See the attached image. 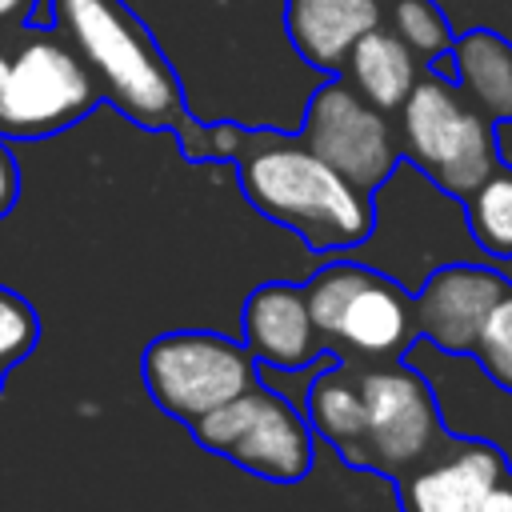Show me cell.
<instances>
[{"label":"cell","instance_id":"obj_1","mask_svg":"<svg viewBox=\"0 0 512 512\" xmlns=\"http://www.w3.org/2000/svg\"><path fill=\"white\" fill-rule=\"evenodd\" d=\"M244 200L272 224L296 232L312 252H348L376 228V200L304 140L256 132L236 140Z\"/></svg>","mask_w":512,"mask_h":512},{"label":"cell","instance_id":"obj_2","mask_svg":"<svg viewBox=\"0 0 512 512\" xmlns=\"http://www.w3.org/2000/svg\"><path fill=\"white\" fill-rule=\"evenodd\" d=\"M56 28L92 68L100 92L140 128L184 124L176 72L120 0H52Z\"/></svg>","mask_w":512,"mask_h":512},{"label":"cell","instance_id":"obj_3","mask_svg":"<svg viewBox=\"0 0 512 512\" xmlns=\"http://www.w3.org/2000/svg\"><path fill=\"white\" fill-rule=\"evenodd\" d=\"M336 256L340 260L320 264L304 280V300L324 352L348 364L400 360L416 340L412 292L356 256Z\"/></svg>","mask_w":512,"mask_h":512},{"label":"cell","instance_id":"obj_4","mask_svg":"<svg viewBox=\"0 0 512 512\" xmlns=\"http://www.w3.org/2000/svg\"><path fill=\"white\" fill-rule=\"evenodd\" d=\"M400 112V156L448 196L464 200L500 164L492 120L440 72L420 76Z\"/></svg>","mask_w":512,"mask_h":512},{"label":"cell","instance_id":"obj_5","mask_svg":"<svg viewBox=\"0 0 512 512\" xmlns=\"http://www.w3.org/2000/svg\"><path fill=\"white\" fill-rule=\"evenodd\" d=\"M376 224L392 228V244L376 256H364V264L388 272L408 292L420 288V280L452 260H488V252L472 240L464 200L448 196L440 184H432L420 168L408 160L396 164V172L376 188Z\"/></svg>","mask_w":512,"mask_h":512},{"label":"cell","instance_id":"obj_6","mask_svg":"<svg viewBox=\"0 0 512 512\" xmlns=\"http://www.w3.org/2000/svg\"><path fill=\"white\" fill-rule=\"evenodd\" d=\"M140 376L152 404L188 428L260 384L256 356L244 348V340L204 328L160 332L156 340H148L140 356Z\"/></svg>","mask_w":512,"mask_h":512},{"label":"cell","instance_id":"obj_7","mask_svg":"<svg viewBox=\"0 0 512 512\" xmlns=\"http://www.w3.org/2000/svg\"><path fill=\"white\" fill-rule=\"evenodd\" d=\"M192 436L208 452L272 484H300L312 472L316 456L308 416L292 400L268 392L264 384H252L236 400L196 420Z\"/></svg>","mask_w":512,"mask_h":512},{"label":"cell","instance_id":"obj_8","mask_svg":"<svg viewBox=\"0 0 512 512\" xmlns=\"http://www.w3.org/2000/svg\"><path fill=\"white\" fill-rule=\"evenodd\" d=\"M356 368L364 392V444L356 468L404 476L448 440L436 392L428 376L404 356L384 364H356Z\"/></svg>","mask_w":512,"mask_h":512},{"label":"cell","instance_id":"obj_9","mask_svg":"<svg viewBox=\"0 0 512 512\" xmlns=\"http://www.w3.org/2000/svg\"><path fill=\"white\" fill-rule=\"evenodd\" d=\"M100 100V84L84 56L56 40L32 36L8 56V76L0 88V136H52L72 128Z\"/></svg>","mask_w":512,"mask_h":512},{"label":"cell","instance_id":"obj_10","mask_svg":"<svg viewBox=\"0 0 512 512\" xmlns=\"http://www.w3.org/2000/svg\"><path fill=\"white\" fill-rule=\"evenodd\" d=\"M300 140L364 192H376L400 164V136L388 112L368 104L348 80H328L308 96Z\"/></svg>","mask_w":512,"mask_h":512},{"label":"cell","instance_id":"obj_11","mask_svg":"<svg viewBox=\"0 0 512 512\" xmlns=\"http://www.w3.org/2000/svg\"><path fill=\"white\" fill-rule=\"evenodd\" d=\"M404 360L428 376L444 428L452 436H476L496 444L512 468V388H500L492 376H484V368L468 352L452 356L420 336L408 344Z\"/></svg>","mask_w":512,"mask_h":512},{"label":"cell","instance_id":"obj_12","mask_svg":"<svg viewBox=\"0 0 512 512\" xmlns=\"http://www.w3.org/2000/svg\"><path fill=\"white\" fill-rule=\"evenodd\" d=\"M508 284L512 280L484 260H452L432 268L412 292L416 336L452 356L472 352L488 312L508 292Z\"/></svg>","mask_w":512,"mask_h":512},{"label":"cell","instance_id":"obj_13","mask_svg":"<svg viewBox=\"0 0 512 512\" xmlns=\"http://www.w3.org/2000/svg\"><path fill=\"white\" fill-rule=\"evenodd\" d=\"M512 476L504 452L476 436H452L416 468L396 476L404 512H480L496 480Z\"/></svg>","mask_w":512,"mask_h":512},{"label":"cell","instance_id":"obj_14","mask_svg":"<svg viewBox=\"0 0 512 512\" xmlns=\"http://www.w3.org/2000/svg\"><path fill=\"white\" fill-rule=\"evenodd\" d=\"M240 328H244V348L256 356V364L296 372L316 360H328L304 300V284L268 280L252 288L240 308Z\"/></svg>","mask_w":512,"mask_h":512},{"label":"cell","instance_id":"obj_15","mask_svg":"<svg viewBox=\"0 0 512 512\" xmlns=\"http://www.w3.org/2000/svg\"><path fill=\"white\" fill-rule=\"evenodd\" d=\"M288 36L296 52L324 72L344 68L352 44L384 20L380 0H288Z\"/></svg>","mask_w":512,"mask_h":512},{"label":"cell","instance_id":"obj_16","mask_svg":"<svg viewBox=\"0 0 512 512\" xmlns=\"http://www.w3.org/2000/svg\"><path fill=\"white\" fill-rule=\"evenodd\" d=\"M452 84L488 116H512V40L492 28H472L448 48Z\"/></svg>","mask_w":512,"mask_h":512},{"label":"cell","instance_id":"obj_17","mask_svg":"<svg viewBox=\"0 0 512 512\" xmlns=\"http://www.w3.org/2000/svg\"><path fill=\"white\" fill-rule=\"evenodd\" d=\"M344 76L368 104H376L380 112H396L420 80V60L392 28L376 24L352 44Z\"/></svg>","mask_w":512,"mask_h":512},{"label":"cell","instance_id":"obj_18","mask_svg":"<svg viewBox=\"0 0 512 512\" xmlns=\"http://www.w3.org/2000/svg\"><path fill=\"white\" fill-rule=\"evenodd\" d=\"M304 416L320 440H328L340 460L356 468L360 444H364V392H360V368L348 360H328L324 372L308 384Z\"/></svg>","mask_w":512,"mask_h":512},{"label":"cell","instance_id":"obj_19","mask_svg":"<svg viewBox=\"0 0 512 512\" xmlns=\"http://www.w3.org/2000/svg\"><path fill=\"white\" fill-rule=\"evenodd\" d=\"M464 216L472 240L492 264L512 260V168H496L476 192L464 196Z\"/></svg>","mask_w":512,"mask_h":512},{"label":"cell","instance_id":"obj_20","mask_svg":"<svg viewBox=\"0 0 512 512\" xmlns=\"http://www.w3.org/2000/svg\"><path fill=\"white\" fill-rule=\"evenodd\" d=\"M392 32L416 52V60H448L452 48V24L436 0H388ZM448 68V64H444Z\"/></svg>","mask_w":512,"mask_h":512},{"label":"cell","instance_id":"obj_21","mask_svg":"<svg viewBox=\"0 0 512 512\" xmlns=\"http://www.w3.org/2000/svg\"><path fill=\"white\" fill-rule=\"evenodd\" d=\"M468 356L500 388H512V284L496 300V308L488 312V320H484V328H480V336H476V344H472Z\"/></svg>","mask_w":512,"mask_h":512},{"label":"cell","instance_id":"obj_22","mask_svg":"<svg viewBox=\"0 0 512 512\" xmlns=\"http://www.w3.org/2000/svg\"><path fill=\"white\" fill-rule=\"evenodd\" d=\"M40 344V316L36 308L0 284V368L20 364L24 356H32V348Z\"/></svg>","mask_w":512,"mask_h":512},{"label":"cell","instance_id":"obj_23","mask_svg":"<svg viewBox=\"0 0 512 512\" xmlns=\"http://www.w3.org/2000/svg\"><path fill=\"white\" fill-rule=\"evenodd\" d=\"M16 196H20V168H16V156H12V148L0 140V220L12 212Z\"/></svg>","mask_w":512,"mask_h":512},{"label":"cell","instance_id":"obj_24","mask_svg":"<svg viewBox=\"0 0 512 512\" xmlns=\"http://www.w3.org/2000/svg\"><path fill=\"white\" fill-rule=\"evenodd\" d=\"M492 140H496V164L512 168V116L492 120Z\"/></svg>","mask_w":512,"mask_h":512},{"label":"cell","instance_id":"obj_25","mask_svg":"<svg viewBox=\"0 0 512 512\" xmlns=\"http://www.w3.org/2000/svg\"><path fill=\"white\" fill-rule=\"evenodd\" d=\"M480 512H512V476H504L488 488V496L480 500Z\"/></svg>","mask_w":512,"mask_h":512},{"label":"cell","instance_id":"obj_26","mask_svg":"<svg viewBox=\"0 0 512 512\" xmlns=\"http://www.w3.org/2000/svg\"><path fill=\"white\" fill-rule=\"evenodd\" d=\"M32 4H36V0H0V24H8V20H24V16L32 12Z\"/></svg>","mask_w":512,"mask_h":512},{"label":"cell","instance_id":"obj_27","mask_svg":"<svg viewBox=\"0 0 512 512\" xmlns=\"http://www.w3.org/2000/svg\"><path fill=\"white\" fill-rule=\"evenodd\" d=\"M4 76H8V52L0 48V88H4Z\"/></svg>","mask_w":512,"mask_h":512},{"label":"cell","instance_id":"obj_28","mask_svg":"<svg viewBox=\"0 0 512 512\" xmlns=\"http://www.w3.org/2000/svg\"><path fill=\"white\" fill-rule=\"evenodd\" d=\"M496 268H500V272H504V276H508V280H512V260H500V264H496Z\"/></svg>","mask_w":512,"mask_h":512},{"label":"cell","instance_id":"obj_29","mask_svg":"<svg viewBox=\"0 0 512 512\" xmlns=\"http://www.w3.org/2000/svg\"><path fill=\"white\" fill-rule=\"evenodd\" d=\"M4 372H8V368H0V388H4Z\"/></svg>","mask_w":512,"mask_h":512}]
</instances>
